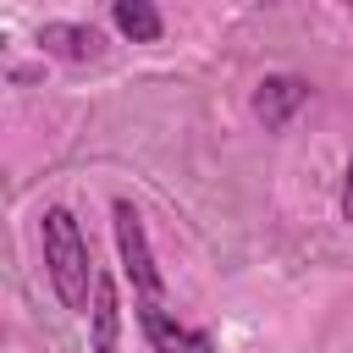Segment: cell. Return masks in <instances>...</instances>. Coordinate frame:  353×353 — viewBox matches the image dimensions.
Returning <instances> with one entry per match:
<instances>
[{"mask_svg": "<svg viewBox=\"0 0 353 353\" xmlns=\"http://www.w3.org/2000/svg\"><path fill=\"white\" fill-rule=\"evenodd\" d=\"M110 22H116L132 44H160V33H165V17H160L149 0H116V6H110Z\"/></svg>", "mask_w": 353, "mask_h": 353, "instance_id": "7", "label": "cell"}, {"mask_svg": "<svg viewBox=\"0 0 353 353\" xmlns=\"http://www.w3.org/2000/svg\"><path fill=\"white\" fill-rule=\"evenodd\" d=\"M342 221L353 226V160H347V171H342Z\"/></svg>", "mask_w": 353, "mask_h": 353, "instance_id": "8", "label": "cell"}, {"mask_svg": "<svg viewBox=\"0 0 353 353\" xmlns=\"http://www.w3.org/2000/svg\"><path fill=\"white\" fill-rule=\"evenodd\" d=\"M110 226H116V254H121V270H127V281H132L143 298H160L154 248H149V237H143V221H138L132 199H116V204H110Z\"/></svg>", "mask_w": 353, "mask_h": 353, "instance_id": "2", "label": "cell"}, {"mask_svg": "<svg viewBox=\"0 0 353 353\" xmlns=\"http://www.w3.org/2000/svg\"><path fill=\"white\" fill-rule=\"evenodd\" d=\"M138 325H143V342L154 353H215V336L199 331V325H182L160 298H143L138 303Z\"/></svg>", "mask_w": 353, "mask_h": 353, "instance_id": "3", "label": "cell"}, {"mask_svg": "<svg viewBox=\"0 0 353 353\" xmlns=\"http://www.w3.org/2000/svg\"><path fill=\"white\" fill-rule=\"evenodd\" d=\"M39 50L55 55V61H99L105 55V39L88 22H44L39 28Z\"/></svg>", "mask_w": 353, "mask_h": 353, "instance_id": "6", "label": "cell"}, {"mask_svg": "<svg viewBox=\"0 0 353 353\" xmlns=\"http://www.w3.org/2000/svg\"><path fill=\"white\" fill-rule=\"evenodd\" d=\"M121 347V298L110 270L94 276V303H88V353H116Z\"/></svg>", "mask_w": 353, "mask_h": 353, "instance_id": "5", "label": "cell"}, {"mask_svg": "<svg viewBox=\"0 0 353 353\" xmlns=\"http://www.w3.org/2000/svg\"><path fill=\"white\" fill-rule=\"evenodd\" d=\"M309 77H298V72H270L259 88H254V116H259V127L265 132H281L303 105H309Z\"/></svg>", "mask_w": 353, "mask_h": 353, "instance_id": "4", "label": "cell"}, {"mask_svg": "<svg viewBox=\"0 0 353 353\" xmlns=\"http://www.w3.org/2000/svg\"><path fill=\"white\" fill-rule=\"evenodd\" d=\"M39 248H44V276L55 287V298L72 309V314H88L94 303V259H88V243H83V226L66 204H50L39 215Z\"/></svg>", "mask_w": 353, "mask_h": 353, "instance_id": "1", "label": "cell"}]
</instances>
